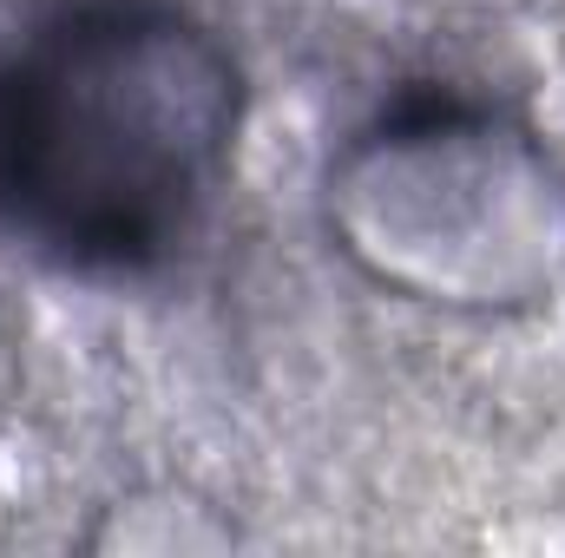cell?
Here are the masks:
<instances>
[{
	"label": "cell",
	"instance_id": "1",
	"mask_svg": "<svg viewBox=\"0 0 565 558\" xmlns=\"http://www.w3.org/2000/svg\"><path fill=\"white\" fill-rule=\"evenodd\" d=\"M237 66L171 0H66L0 53V237L93 277L164 264L237 139Z\"/></svg>",
	"mask_w": 565,
	"mask_h": 558
}]
</instances>
